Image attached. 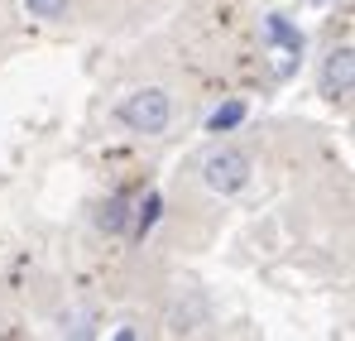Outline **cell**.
I'll list each match as a JSON object with an SVG mask.
<instances>
[{
  "instance_id": "obj_1",
  "label": "cell",
  "mask_w": 355,
  "mask_h": 341,
  "mask_svg": "<svg viewBox=\"0 0 355 341\" xmlns=\"http://www.w3.org/2000/svg\"><path fill=\"white\" fill-rule=\"evenodd\" d=\"M116 120L125 130H135V135H164L168 120H173V97L164 87H139V92L120 97Z\"/></svg>"
},
{
  "instance_id": "obj_2",
  "label": "cell",
  "mask_w": 355,
  "mask_h": 341,
  "mask_svg": "<svg viewBox=\"0 0 355 341\" xmlns=\"http://www.w3.org/2000/svg\"><path fill=\"white\" fill-rule=\"evenodd\" d=\"M250 178H254V159H250L245 149H236V144H221V149H211V154L202 159V188L216 192V197L240 192Z\"/></svg>"
},
{
  "instance_id": "obj_3",
  "label": "cell",
  "mask_w": 355,
  "mask_h": 341,
  "mask_svg": "<svg viewBox=\"0 0 355 341\" xmlns=\"http://www.w3.org/2000/svg\"><path fill=\"white\" fill-rule=\"evenodd\" d=\"M351 87H355V49L341 44V49H331L327 63H322V97L327 101H346Z\"/></svg>"
},
{
  "instance_id": "obj_4",
  "label": "cell",
  "mask_w": 355,
  "mask_h": 341,
  "mask_svg": "<svg viewBox=\"0 0 355 341\" xmlns=\"http://www.w3.org/2000/svg\"><path fill=\"white\" fill-rule=\"evenodd\" d=\"M264 39H269L274 49H284V53H288V63H297V58H302V49H307L302 29H297L288 15H264Z\"/></svg>"
},
{
  "instance_id": "obj_5",
  "label": "cell",
  "mask_w": 355,
  "mask_h": 341,
  "mask_svg": "<svg viewBox=\"0 0 355 341\" xmlns=\"http://www.w3.org/2000/svg\"><path fill=\"white\" fill-rule=\"evenodd\" d=\"M96 231H106V235H125V231H130V202H125L120 192L96 207Z\"/></svg>"
},
{
  "instance_id": "obj_6",
  "label": "cell",
  "mask_w": 355,
  "mask_h": 341,
  "mask_svg": "<svg viewBox=\"0 0 355 341\" xmlns=\"http://www.w3.org/2000/svg\"><path fill=\"white\" fill-rule=\"evenodd\" d=\"M159 212H164V192H144V202L130 212V235L144 240V235L154 231V222H159Z\"/></svg>"
},
{
  "instance_id": "obj_7",
  "label": "cell",
  "mask_w": 355,
  "mask_h": 341,
  "mask_svg": "<svg viewBox=\"0 0 355 341\" xmlns=\"http://www.w3.org/2000/svg\"><path fill=\"white\" fill-rule=\"evenodd\" d=\"M245 115H250L245 101H226V106H216V111L207 115V135H231L236 125H245Z\"/></svg>"
},
{
  "instance_id": "obj_8",
  "label": "cell",
  "mask_w": 355,
  "mask_h": 341,
  "mask_svg": "<svg viewBox=\"0 0 355 341\" xmlns=\"http://www.w3.org/2000/svg\"><path fill=\"white\" fill-rule=\"evenodd\" d=\"M24 10L34 19H62L67 15V0H24Z\"/></svg>"
},
{
  "instance_id": "obj_9",
  "label": "cell",
  "mask_w": 355,
  "mask_h": 341,
  "mask_svg": "<svg viewBox=\"0 0 355 341\" xmlns=\"http://www.w3.org/2000/svg\"><path fill=\"white\" fill-rule=\"evenodd\" d=\"M312 5H331V0H312Z\"/></svg>"
}]
</instances>
